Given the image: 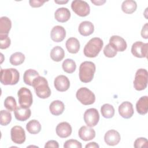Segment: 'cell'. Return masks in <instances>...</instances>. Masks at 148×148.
Returning <instances> with one entry per match:
<instances>
[{
	"mask_svg": "<svg viewBox=\"0 0 148 148\" xmlns=\"http://www.w3.org/2000/svg\"><path fill=\"white\" fill-rule=\"evenodd\" d=\"M76 97L79 101L84 105H91L95 101V94L86 87L80 88L76 93Z\"/></svg>",
	"mask_w": 148,
	"mask_h": 148,
	"instance_id": "6",
	"label": "cell"
},
{
	"mask_svg": "<svg viewBox=\"0 0 148 148\" xmlns=\"http://www.w3.org/2000/svg\"><path fill=\"white\" fill-rule=\"evenodd\" d=\"M83 118L87 126L92 127L98 124L99 120V114L95 108H90L85 111Z\"/></svg>",
	"mask_w": 148,
	"mask_h": 148,
	"instance_id": "9",
	"label": "cell"
},
{
	"mask_svg": "<svg viewBox=\"0 0 148 148\" xmlns=\"http://www.w3.org/2000/svg\"><path fill=\"white\" fill-rule=\"evenodd\" d=\"M117 51L109 43L103 49L104 55L109 58L114 57L117 54Z\"/></svg>",
	"mask_w": 148,
	"mask_h": 148,
	"instance_id": "36",
	"label": "cell"
},
{
	"mask_svg": "<svg viewBox=\"0 0 148 148\" xmlns=\"http://www.w3.org/2000/svg\"><path fill=\"white\" fill-rule=\"evenodd\" d=\"M121 139V136L119 132L114 130L108 131L104 136V140L109 146H115L117 145Z\"/></svg>",
	"mask_w": 148,
	"mask_h": 148,
	"instance_id": "14",
	"label": "cell"
},
{
	"mask_svg": "<svg viewBox=\"0 0 148 148\" xmlns=\"http://www.w3.org/2000/svg\"><path fill=\"white\" fill-rule=\"evenodd\" d=\"M32 86L34 88L36 95L40 98L46 99L51 95V90L47 80L44 77L39 76L35 79Z\"/></svg>",
	"mask_w": 148,
	"mask_h": 148,
	"instance_id": "1",
	"label": "cell"
},
{
	"mask_svg": "<svg viewBox=\"0 0 148 148\" xmlns=\"http://www.w3.org/2000/svg\"><path fill=\"white\" fill-rule=\"evenodd\" d=\"M45 148L47 147H54V148H58L59 145L58 143L54 140H50L47 142L45 145Z\"/></svg>",
	"mask_w": 148,
	"mask_h": 148,
	"instance_id": "40",
	"label": "cell"
},
{
	"mask_svg": "<svg viewBox=\"0 0 148 148\" xmlns=\"http://www.w3.org/2000/svg\"><path fill=\"white\" fill-rule=\"evenodd\" d=\"M26 129L31 134H37L41 130V125L38 120H32L27 124Z\"/></svg>",
	"mask_w": 148,
	"mask_h": 148,
	"instance_id": "29",
	"label": "cell"
},
{
	"mask_svg": "<svg viewBox=\"0 0 148 148\" xmlns=\"http://www.w3.org/2000/svg\"><path fill=\"white\" fill-rule=\"evenodd\" d=\"M78 30L82 35L87 36L90 35L94 32V26L91 22L88 21H84L80 24Z\"/></svg>",
	"mask_w": 148,
	"mask_h": 148,
	"instance_id": "21",
	"label": "cell"
},
{
	"mask_svg": "<svg viewBox=\"0 0 148 148\" xmlns=\"http://www.w3.org/2000/svg\"><path fill=\"white\" fill-rule=\"evenodd\" d=\"M91 2L92 3H93L95 5H102L103 3H105L106 2L105 0H97V1H94V0H91Z\"/></svg>",
	"mask_w": 148,
	"mask_h": 148,
	"instance_id": "43",
	"label": "cell"
},
{
	"mask_svg": "<svg viewBox=\"0 0 148 148\" xmlns=\"http://www.w3.org/2000/svg\"><path fill=\"white\" fill-rule=\"evenodd\" d=\"M114 109L113 106L109 103L103 104L101 108V112L102 116L106 119H110L114 114Z\"/></svg>",
	"mask_w": 148,
	"mask_h": 148,
	"instance_id": "30",
	"label": "cell"
},
{
	"mask_svg": "<svg viewBox=\"0 0 148 148\" xmlns=\"http://www.w3.org/2000/svg\"><path fill=\"white\" fill-rule=\"evenodd\" d=\"M10 136L12 140L16 144L21 145L25 140V132L24 130L19 125H16L10 130Z\"/></svg>",
	"mask_w": 148,
	"mask_h": 148,
	"instance_id": "11",
	"label": "cell"
},
{
	"mask_svg": "<svg viewBox=\"0 0 148 148\" xmlns=\"http://www.w3.org/2000/svg\"><path fill=\"white\" fill-rule=\"evenodd\" d=\"M148 24L146 23L142 27V31H141V36L142 38L145 39H147L148 38Z\"/></svg>",
	"mask_w": 148,
	"mask_h": 148,
	"instance_id": "41",
	"label": "cell"
},
{
	"mask_svg": "<svg viewBox=\"0 0 148 148\" xmlns=\"http://www.w3.org/2000/svg\"><path fill=\"white\" fill-rule=\"evenodd\" d=\"M136 109L137 112L144 115L147 113L148 110V97L145 95L140 97L136 103Z\"/></svg>",
	"mask_w": 148,
	"mask_h": 148,
	"instance_id": "23",
	"label": "cell"
},
{
	"mask_svg": "<svg viewBox=\"0 0 148 148\" xmlns=\"http://www.w3.org/2000/svg\"><path fill=\"white\" fill-rule=\"evenodd\" d=\"M11 28V20L8 17H1L0 18V34L8 35Z\"/></svg>",
	"mask_w": 148,
	"mask_h": 148,
	"instance_id": "27",
	"label": "cell"
},
{
	"mask_svg": "<svg viewBox=\"0 0 148 148\" xmlns=\"http://www.w3.org/2000/svg\"><path fill=\"white\" fill-rule=\"evenodd\" d=\"M109 44L117 51H124L127 47L125 40L118 35L112 36L109 39Z\"/></svg>",
	"mask_w": 148,
	"mask_h": 148,
	"instance_id": "13",
	"label": "cell"
},
{
	"mask_svg": "<svg viewBox=\"0 0 148 148\" xmlns=\"http://www.w3.org/2000/svg\"><path fill=\"white\" fill-rule=\"evenodd\" d=\"M25 60V56L21 52H16L13 53L10 57V63L14 66L21 65Z\"/></svg>",
	"mask_w": 148,
	"mask_h": 148,
	"instance_id": "31",
	"label": "cell"
},
{
	"mask_svg": "<svg viewBox=\"0 0 148 148\" xmlns=\"http://www.w3.org/2000/svg\"><path fill=\"white\" fill-rule=\"evenodd\" d=\"M82 147V143L77 140L75 139H69L67 140L64 144V148H81Z\"/></svg>",
	"mask_w": 148,
	"mask_h": 148,
	"instance_id": "37",
	"label": "cell"
},
{
	"mask_svg": "<svg viewBox=\"0 0 148 148\" xmlns=\"http://www.w3.org/2000/svg\"><path fill=\"white\" fill-rule=\"evenodd\" d=\"M148 72L145 69L140 68L137 70L134 80V87L137 91L145 90L147 85Z\"/></svg>",
	"mask_w": 148,
	"mask_h": 148,
	"instance_id": "5",
	"label": "cell"
},
{
	"mask_svg": "<svg viewBox=\"0 0 148 148\" xmlns=\"http://www.w3.org/2000/svg\"><path fill=\"white\" fill-rule=\"evenodd\" d=\"M96 67L94 62L91 61H84L82 62L79 67V79L83 83L90 82L95 72Z\"/></svg>",
	"mask_w": 148,
	"mask_h": 148,
	"instance_id": "3",
	"label": "cell"
},
{
	"mask_svg": "<svg viewBox=\"0 0 148 148\" xmlns=\"http://www.w3.org/2000/svg\"><path fill=\"white\" fill-rule=\"evenodd\" d=\"M103 45V40L99 38H92L85 45L83 53L86 57L94 58L97 57Z\"/></svg>",
	"mask_w": 148,
	"mask_h": 148,
	"instance_id": "2",
	"label": "cell"
},
{
	"mask_svg": "<svg viewBox=\"0 0 148 148\" xmlns=\"http://www.w3.org/2000/svg\"><path fill=\"white\" fill-rule=\"evenodd\" d=\"M50 56L52 60L56 62H59L64 58L65 56V52L61 47L57 46L51 50Z\"/></svg>",
	"mask_w": 148,
	"mask_h": 148,
	"instance_id": "26",
	"label": "cell"
},
{
	"mask_svg": "<svg viewBox=\"0 0 148 148\" xmlns=\"http://www.w3.org/2000/svg\"><path fill=\"white\" fill-rule=\"evenodd\" d=\"M134 146L135 148L140 147H148V141L145 138H137L134 144Z\"/></svg>",
	"mask_w": 148,
	"mask_h": 148,
	"instance_id": "38",
	"label": "cell"
},
{
	"mask_svg": "<svg viewBox=\"0 0 148 148\" xmlns=\"http://www.w3.org/2000/svg\"><path fill=\"white\" fill-rule=\"evenodd\" d=\"M4 106L10 112L14 111L17 107L16 99L12 96H8L5 98L4 101Z\"/></svg>",
	"mask_w": 148,
	"mask_h": 148,
	"instance_id": "33",
	"label": "cell"
},
{
	"mask_svg": "<svg viewBox=\"0 0 148 148\" xmlns=\"http://www.w3.org/2000/svg\"><path fill=\"white\" fill-rule=\"evenodd\" d=\"M85 147H86V148H88V147H90V148H92H92H99V145L97 143H95L94 142L88 143V144H87L86 145Z\"/></svg>",
	"mask_w": 148,
	"mask_h": 148,
	"instance_id": "42",
	"label": "cell"
},
{
	"mask_svg": "<svg viewBox=\"0 0 148 148\" xmlns=\"http://www.w3.org/2000/svg\"><path fill=\"white\" fill-rule=\"evenodd\" d=\"M54 2L58 4H64V3H67L68 2V1H54Z\"/></svg>",
	"mask_w": 148,
	"mask_h": 148,
	"instance_id": "44",
	"label": "cell"
},
{
	"mask_svg": "<svg viewBox=\"0 0 148 148\" xmlns=\"http://www.w3.org/2000/svg\"><path fill=\"white\" fill-rule=\"evenodd\" d=\"M20 106L29 108L32 104L33 98L31 91L26 87H21L17 92Z\"/></svg>",
	"mask_w": 148,
	"mask_h": 148,
	"instance_id": "7",
	"label": "cell"
},
{
	"mask_svg": "<svg viewBox=\"0 0 148 148\" xmlns=\"http://www.w3.org/2000/svg\"><path fill=\"white\" fill-rule=\"evenodd\" d=\"M71 8L72 10L80 17L88 16L90 12L89 5L84 1L75 0L72 2Z\"/></svg>",
	"mask_w": 148,
	"mask_h": 148,
	"instance_id": "8",
	"label": "cell"
},
{
	"mask_svg": "<svg viewBox=\"0 0 148 148\" xmlns=\"http://www.w3.org/2000/svg\"><path fill=\"white\" fill-rule=\"evenodd\" d=\"M148 43L138 41L133 43L131 47V53L138 58H147Z\"/></svg>",
	"mask_w": 148,
	"mask_h": 148,
	"instance_id": "10",
	"label": "cell"
},
{
	"mask_svg": "<svg viewBox=\"0 0 148 148\" xmlns=\"http://www.w3.org/2000/svg\"><path fill=\"white\" fill-rule=\"evenodd\" d=\"M119 113L120 115L124 119H130L134 114V109L132 104L128 102H123L119 106Z\"/></svg>",
	"mask_w": 148,
	"mask_h": 148,
	"instance_id": "16",
	"label": "cell"
},
{
	"mask_svg": "<svg viewBox=\"0 0 148 148\" xmlns=\"http://www.w3.org/2000/svg\"><path fill=\"white\" fill-rule=\"evenodd\" d=\"M65 46L67 50L72 54L77 53L80 49V43L76 38H69L66 42Z\"/></svg>",
	"mask_w": 148,
	"mask_h": 148,
	"instance_id": "24",
	"label": "cell"
},
{
	"mask_svg": "<svg viewBox=\"0 0 148 148\" xmlns=\"http://www.w3.org/2000/svg\"><path fill=\"white\" fill-rule=\"evenodd\" d=\"M15 118L21 121H24L28 119L31 115V111L30 109L24 108L21 106H17L14 111Z\"/></svg>",
	"mask_w": 148,
	"mask_h": 148,
	"instance_id": "19",
	"label": "cell"
},
{
	"mask_svg": "<svg viewBox=\"0 0 148 148\" xmlns=\"http://www.w3.org/2000/svg\"><path fill=\"white\" fill-rule=\"evenodd\" d=\"M57 135L61 138H66L69 136L72 133V129L69 123L61 122L59 123L56 128Z\"/></svg>",
	"mask_w": 148,
	"mask_h": 148,
	"instance_id": "15",
	"label": "cell"
},
{
	"mask_svg": "<svg viewBox=\"0 0 148 148\" xmlns=\"http://www.w3.org/2000/svg\"><path fill=\"white\" fill-rule=\"evenodd\" d=\"M54 85L57 91L64 92L68 90L69 88L70 82L66 76L61 75L55 78Z\"/></svg>",
	"mask_w": 148,
	"mask_h": 148,
	"instance_id": "12",
	"label": "cell"
},
{
	"mask_svg": "<svg viewBox=\"0 0 148 148\" xmlns=\"http://www.w3.org/2000/svg\"><path fill=\"white\" fill-rule=\"evenodd\" d=\"M79 138L84 141H88L94 139L95 136V131L90 127L82 126L79 130Z\"/></svg>",
	"mask_w": 148,
	"mask_h": 148,
	"instance_id": "18",
	"label": "cell"
},
{
	"mask_svg": "<svg viewBox=\"0 0 148 148\" xmlns=\"http://www.w3.org/2000/svg\"><path fill=\"white\" fill-rule=\"evenodd\" d=\"M56 20L60 23H64L69 20L71 17V12L66 8H60L54 13Z\"/></svg>",
	"mask_w": 148,
	"mask_h": 148,
	"instance_id": "20",
	"label": "cell"
},
{
	"mask_svg": "<svg viewBox=\"0 0 148 148\" xmlns=\"http://www.w3.org/2000/svg\"><path fill=\"white\" fill-rule=\"evenodd\" d=\"M66 36L65 28L61 25L54 26L50 32L51 39L55 42L62 41Z\"/></svg>",
	"mask_w": 148,
	"mask_h": 148,
	"instance_id": "17",
	"label": "cell"
},
{
	"mask_svg": "<svg viewBox=\"0 0 148 148\" xmlns=\"http://www.w3.org/2000/svg\"><path fill=\"white\" fill-rule=\"evenodd\" d=\"M137 8L136 2L132 0H126L123 2L121 9L126 14H131L134 13Z\"/></svg>",
	"mask_w": 148,
	"mask_h": 148,
	"instance_id": "28",
	"label": "cell"
},
{
	"mask_svg": "<svg viewBox=\"0 0 148 148\" xmlns=\"http://www.w3.org/2000/svg\"><path fill=\"white\" fill-rule=\"evenodd\" d=\"M38 76H39V74L36 71L29 69L25 71L23 75V80L26 84L32 86L33 81Z\"/></svg>",
	"mask_w": 148,
	"mask_h": 148,
	"instance_id": "25",
	"label": "cell"
},
{
	"mask_svg": "<svg viewBox=\"0 0 148 148\" xmlns=\"http://www.w3.org/2000/svg\"><path fill=\"white\" fill-rule=\"evenodd\" d=\"M62 67L65 72L68 73H72L76 70V65L73 60L67 58L63 61Z\"/></svg>",
	"mask_w": 148,
	"mask_h": 148,
	"instance_id": "32",
	"label": "cell"
},
{
	"mask_svg": "<svg viewBox=\"0 0 148 148\" xmlns=\"http://www.w3.org/2000/svg\"><path fill=\"white\" fill-rule=\"evenodd\" d=\"M12 120V114L10 112L5 110L1 111L0 123L1 125L5 126L8 125Z\"/></svg>",
	"mask_w": 148,
	"mask_h": 148,
	"instance_id": "34",
	"label": "cell"
},
{
	"mask_svg": "<svg viewBox=\"0 0 148 148\" xmlns=\"http://www.w3.org/2000/svg\"><path fill=\"white\" fill-rule=\"evenodd\" d=\"M46 1H41V0H30L29 1V5L32 8H39L43 5Z\"/></svg>",
	"mask_w": 148,
	"mask_h": 148,
	"instance_id": "39",
	"label": "cell"
},
{
	"mask_svg": "<svg viewBox=\"0 0 148 148\" xmlns=\"http://www.w3.org/2000/svg\"><path fill=\"white\" fill-rule=\"evenodd\" d=\"M20 78L18 71L14 68L1 69V83L3 85L16 84Z\"/></svg>",
	"mask_w": 148,
	"mask_h": 148,
	"instance_id": "4",
	"label": "cell"
},
{
	"mask_svg": "<svg viewBox=\"0 0 148 148\" xmlns=\"http://www.w3.org/2000/svg\"><path fill=\"white\" fill-rule=\"evenodd\" d=\"M65 109L64 103L60 100H56L53 101L49 106V110L50 113L54 116H58L61 114Z\"/></svg>",
	"mask_w": 148,
	"mask_h": 148,
	"instance_id": "22",
	"label": "cell"
},
{
	"mask_svg": "<svg viewBox=\"0 0 148 148\" xmlns=\"http://www.w3.org/2000/svg\"><path fill=\"white\" fill-rule=\"evenodd\" d=\"M11 43V40L8 35L0 34V48L1 49H6L8 48Z\"/></svg>",
	"mask_w": 148,
	"mask_h": 148,
	"instance_id": "35",
	"label": "cell"
}]
</instances>
